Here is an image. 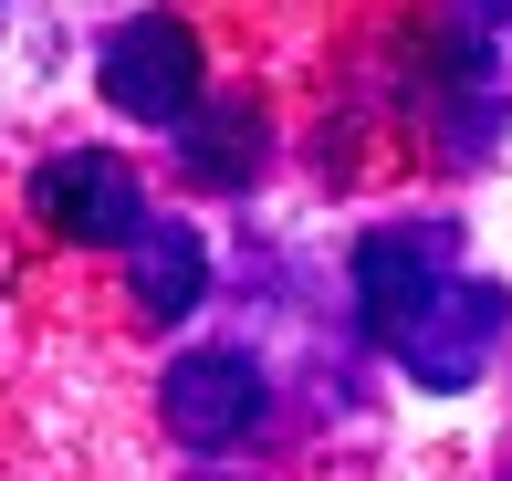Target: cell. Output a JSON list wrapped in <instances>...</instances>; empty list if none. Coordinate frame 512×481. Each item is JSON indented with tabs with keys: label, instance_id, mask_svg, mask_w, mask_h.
I'll use <instances>...</instances> for the list:
<instances>
[{
	"label": "cell",
	"instance_id": "3",
	"mask_svg": "<svg viewBox=\"0 0 512 481\" xmlns=\"http://www.w3.org/2000/svg\"><path fill=\"white\" fill-rule=\"evenodd\" d=\"M105 95L126 105V116H147V126L189 116V105H199V42H189V21H168V11L126 21V32L105 42Z\"/></svg>",
	"mask_w": 512,
	"mask_h": 481
},
{
	"label": "cell",
	"instance_id": "1",
	"mask_svg": "<svg viewBox=\"0 0 512 481\" xmlns=\"http://www.w3.org/2000/svg\"><path fill=\"white\" fill-rule=\"evenodd\" d=\"M356 314L439 398L481 387V366L502 356V325H512L502 283H481V272L460 262L450 220H387V231H366L356 241Z\"/></svg>",
	"mask_w": 512,
	"mask_h": 481
},
{
	"label": "cell",
	"instance_id": "2",
	"mask_svg": "<svg viewBox=\"0 0 512 481\" xmlns=\"http://www.w3.org/2000/svg\"><path fill=\"white\" fill-rule=\"evenodd\" d=\"M32 220L53 241H95V251H136L147 241V189H136L126 168H115L105 147H74V157H53V168L32 178Z\"/></svg>",
	"mask_w": 512,
	"mask_h": 481
},
{
	"label": "cell",
	"instance_id": "5",
	"mask_svg": "<svg viewBox=\"0 0 512 481\" xmlns=\"http://www.w3.org/2000/svg\"><path fill=\"white\" fill-rule=\"evenodd\" d=\"M126 272H136V314L178 325V314L199 304V283H209V251H199L189 220H147V241L126 251Z\"/></svg>",
	"mask_w": 512,
	"mask_h": 481
},
{
	"label": "cell",
	"instance_id": "4",
	"mask_svg": "<svg viewBox=\"0 0 512 481\" xmlns=\"http://www.w3.org/2000/svg\"><path fill=\"white\" fill-rule=\"evenodd\" d=\"M168 429L189 450H230L262 429V366L251 356H178L168 366Z\"/></svg>",
	"mask_w": 512,
	"mask_h": 481
}]
</instances>
